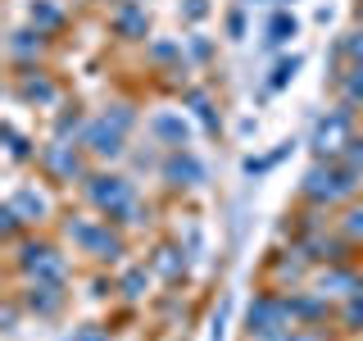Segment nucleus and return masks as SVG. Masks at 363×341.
I'll return each instance as SVG.
<instances>
[{"label":"nucleus","mask_w":363,"mask_h":341,"mask_svg":"<svg viewBox=\"0 0 363 341\" xmlns=\"http://www.w3.org/2000/svg\"><path fill=\"white\" fill-rule=\"evenodd\" d=\"M186 105L196 109V119H200L209 132H218V114H213V105H209V96H204V91H191V96H186Z\"/></svg>","instance_id":"nucleus-23"},{"label":"nucleus","mask_w":363,"mask_h":341,"mask_svg":"<svg viewBox=\"0 0 363 341\" xmlns=\"http://www.w3.org/2000/svg\"><path fill=\"white\" fill-rule=\"evenodd\" d=\"M227 32H232V37H236V41H241V37H245V14H241V9H236V14H232V18H227Z\"/></svg>","instance_id":"nucleus-38"},{"label":"nucleus","mask_w":363,"mask_h":341,"mask_svg":"<svg viewBox=\"0 0 363 341\" xmlns=\"http://www.w3.org/2000/svg\"><path fill=\"white\" fill-rule=\"evenodd\" d=\"M304 259H318V264H340V255H345V246L336 242V237H304Z\"/></svg>","instance_id":"nucleus-16"},{"label":"nucleus","mask_w":363,"mask_h":341,"mask_svg":"<svg viewBox=\"0 0 363 341\" xmlns=\"http://www.w3.org/2000/svg\"><path fill=\"white\" fill-rule=\"evenodd\" d=\"M281 5H291V0H281Z\"/></svg>","instance_id":"nucleus-42"},{"label":"nucleus","mask_w":363,"mask_h":341,"mask_svg":"<svg viewBox=\"0 0 363 341\" xmlns=\"http://www.w3.org/2000/svg\"><path fill=\"white\" fill-rule=\"evenodd\" d=\"M318 291H323V296H359L363 287H359V278H354L350 269H336V264H332L323 278H318Z\"/></svg>","instance_id":"nucleus-15"},{"label":"nucleus","mask_w":363,"mask_h":341,"mask_svg":"<svg viewBox=\"0 0 363 341\" xmlns=\"http://www.w3.org/2000/svg\"><path fill=\"white\" fill-rule=\"evenodd\" d=\"M145 282H150V273H145V269H128V273H123V296H128V301H141Z\"/></svg>","instance_id":"nucleus-25"},{"label":"nucleus","mask_w":363,"mask_h":341,"mask_svg":"<svg viewBox=\"0 0 363 341\" xmlns=\"http://www.w3.org/2000/svg\"><path fill=\"white\" fill-rule=\"evenodd\" d=\"M9 205L18 210V219H23V223H41L45 214H50V200H45L41 191H32V187L14 191V196H9Z\"/></svg>","instance_id":"nucleus-13"},{"label":"nucleus","mask_w":363,"mask_h":341,"mask_svg":"<svg viewBox=\"0 0 363 341\" xmlns=\"http://www.w3.org/2000/svg\"><path fill=\"white\" fill-rule=\"evenodd\" d=\"M150 132L159 136V141H168L173 151H186V141H191V123L182 119V114H173V109L155 114V119H150Z\"/></svg>","instance_id":"nucleus-10"},{"label":"nucleus","mask_w":363,"mask_h":341,"mask_svg":"<svg viewBox=\"0 0 363 341\" xmlns=\"http://www.w3.org/2000/svg\"><path fill=\"white\" fill-rule=\"evenodd\" d=\"M291 146H295V141H281V146H277V151H272V155H259V159L250 155V159H245V173H250V178H264L272 164H281V159L291 155Z\"/></svg>","instance_id":"nucleus-20"},{"label":"nucleus","mask_w":363,"mask_h":341,"mask_svg":"<svg viewBox=\"0 0 363 341\" xmlns=\"http://www.w3.org/2000/svg\"><path fill=\"white\" fill-rule=\"evenodd\" d=\"M340 227H345V237H354V242H359V237H363V205H354V210L345 214V223H340Z\"/></svg>","instance_id":"nucleus-31"},{"label":"nucleus","mask_w":363,"mask_h":341,"mask_svg":"<svg viewBox=\"0 0 363 341\" xmlns=\"http://www.w3.org/2000/svg\"><path fill=\"white\" fill-rule=\"evenodd\" d=\"M300 55H291V60H277L272 64V77H268V91H281L286 82H295V73H300Z\"/></svg>","instance_id":"nucleus-21"},{"label":"nucleus","mask_w":363,"mask_h":341,"mask_svg":"<svg viewBox=\"0 0 363 341\" xmlns=\"http://www.w3.org/2000/svg\"><path fill=\"white\" fill-rule=\"evenodd\" d=\"M32 28L37 32H55V28H64V9L60 5H50V0H32Z\"/></svg>","instance_id":"nucleus-17"},{"label":"nucleus","mask_w":363,"mask_h":341,"mask_svg":"<svg viewBox=\"0 0 363 341\" xmlns=\"http://www.w3.org/2000/svg\"><path fill=\"white\" fill-rule=\"evenodd\" d=\"M18 269L28 278H41V282H64V259L55 255V246H23L18 250Z\"/></svg>","instance_id":"nucleus-6"},{"label":"nucleus","mask_w":363,"mask_h":341,"mask_svg":"<svg viewBox=\"0 0 363 341\" xmlns=\"http://www.w3.org/2000/svg\"><path fill=\"white\" fill-rule=\"evenodd\" d=\"M350 109H354V105H336L327 119H318V128L309 136V151L318 159H340V155H345V146L354 141V136H350Z\"/></svg>","instance_id":"nucleus-3"},{"label":"nucleus","mask_w":363,"mask_h":341,"mask_svg":"<svg viewBox=\"0 0 363 341\" xmlns=\"http://www.w3.org/2000/svg\"><path fill=\"white\" fill-rule=\"evenodd\" d=\"M41 159H45V168H50L55 178H64V182H73V178H82V173H86V168H82V155H77L73 146H64V141L45 146Z\"/></svg>","instance_id":"nucleus-9"},{"label":"nucleus","mask_w":363,"mask_h":341,"mask_svg":"<svg viewBox=\"0 0 363 341\" xmlns=\"http://www.w3.org/2000/svg\"><path fill=\"white\" fill-rule=\"evenodd\" d=\"M68 242H77L86 255H96L100 264H113V259H123V237L113 232V227L96 223V219H73V223H68Z\"/></svg>","instance_id":"nucleus-2"},{"label":"nucleus","mask_w":363,"mask_h":341,"mask_svg":"<svg viewBox=\"0 0 363 341\" xmlns=\"http://www.w3.org/2000/svg\"><path fill=\"white\" fill-rule=\"evenodd\" d=\"M295 32H300L295 14H291V9H277V14L268 18V28H264V45H268V50H277V45H286Z\"/></svg>","instance_id":"nucleus-14"},{"label":"nucleus","mask_w":363,"mask_h":341,"mask_svg":"<svg viewBox=\"0 0 363 341\" xmlns=\"http://www.w3.org/2000/svg\"><path fill=\"white\" fill-rule=\"evenodd\" d=\"M164 178H168V187H200V182H204V164L191 151H173L164 159Z\"/></svg>","instance_id":"nucleus-8"},{"label":"nucleus","mask_w":363,"mask_h":341,"mask_svg":"<svg viewBox=\"0 0 363 341\" xmlns=\"http://www.w3.org/2000/svg\"><path fill=\"white\" fill-rule=\"evenodd\" d=\"M82 146L91 155H100V159H118L128 146H123V128H113L109 119H96V123H86L82 128Z\"/></svg>","instance_id":"nucleus-7"},{"label":"nucleus","mask_w":363,"mask_h":341,"mask_svg":"<svg viewBox=\"0 0 363 341\" xmlns=\"http://www.w3.org/2000/svg\"><path fill=\"white\" fill-rule=\"evenodd\" d=\"M68 132H82V119H77V114H64V119H60V141Z\"/></svg>","instance_id":"nucleus-37"},{"label":"nucleus","mask_w":363,"mask_h":341,"mask_svg":"<svg viewBox=\"0 0 363 341\" xmlns=\"http://www.w3.org/2000/svg\"><path fill=\"white\" fill-rule=\"evenodd\" d=\"M155 269L164 273V278H177V273H182V255H177L173 246H164V250L155 255Z\"/></svg>","instance_id":"nucleus-26"},{"label":"nucleus","mask_w":363,"mask_h":341,"mask_svg":"<svg viewBox=\"0 0 363 341\" xmlns=\"http://www.w3.org/2000/svg\"><path fill=\"white\" fill-rule=\"evenodd\" d=\"M5 141H9V159H28V155H32L28 141L18 136V128H5Z\"/></svg>","instance_id":"nucleus-30"},{"label":"nucleus","mask_w":363,"mask_h":341,"mask_svg":"<svg viewBox=\"0 0 363 341\" xmlns=\"http://www.w3.org/2000/svg\"><path fill=\"white\" fill-rule=\"evenodd\" d=\"M327 314V296H291V318H304V323H318Z\"/></svg>","instance_id":"nucleus-19"},{"label":"nucleus","mask_w":363,"mask_h":341,"mask_svg":"<svg viewBox=\"0 0 363 341\" xmlns=\"http://www.w3.org/2000/svg\"><path fill=\"white\" fill-rule=\"evenodd\" d=\"M340 91H345V105H363V64H354V68L345 73Z\"/></svg>","instance_id":"nucleus-24"},{"label":"nucleus","mask_w":363,"mask_h":341,"mask_svg":"<svg viewBox=\"0 0 363 341\" xmlns=\"http://www.w3.org/2000/svg\"><path fill=\"white\" fill-rule=\"evenodd\" d=\"M68 341H109V337H105V328L86 323V328H73V337H68Z\"/></svg>","instance_id":"nucleus-34"},{"label":"nucleus","mask_w":363,"mask_h":341,"mask_svg":"<svg viewBox=\"0 0 363 341\" xmlns=\"http://www.w3.org/2000/svg\"><path fill=\"white\" fill-rule=\"evenodd\" d=\"M109 219H118L123 227H141V223H145V210H141V200H128L118 214H109Z\"/></svg>","instance_id":"nucleus-27"},{"label":"nucleus","mask_w":363,"mask_h":341,"mask_svg":"<svg viewBox=\"0 0 363 341\" xmlns=\"http://www.w3.org/2000/svg\"><path fill=\"white\" fill-rule=\"evenodd\" d=\"M18 91H23V96H28V100H41V105H55V87L50 82H45V77L37 73V77H23V82H18Z\"/></svg>","instance_id":"nucleus-22"},{"label":"nucleus","mask_w":363,"mask_h":341,"mask_svg":"<svg viewBox=\"0 0 363 341\" xmlns=\"http://www.w3.org/2000/svg\"><path fill=\"white\" fill-rule=\"evenodd\" d=\"M286 323H295L286 296H259V301L250 305V314H245V332H250V337H264V341L291 332Z\"/></svg>","instance_id":"nucleus-4"},{"label":"nucleus","mask_w":363,"mask_h":341,"mask_svg":"<svg viewBox=\"0 0 363 341\" xmlns=\"http://www.w3.org/2000/svg\"><path fill=\"white\" fill-rule=\"evenodd\" d=\"M45 32H37V28H32V32H14V37H9V55H14V60H37V55L45 50Z\"/></svg>","instance_id":"nucleus-18"},{"label":"nucleus","mask_w":363,"mask_h":341,"mask_svg":"<svg viewBox=\"0 0 363 341\" xmlns=\"http://www.w3.org/2000/svg\"><path fill=\"white\" fill-rule=\"evenodd\" d=\"M359 182H363V168L359 164H345V159H318V164L304 173V196H309L313 205H332L340 196H354L359 191Z\"/></svg>","instance_id":"nucleus-1"},{"label":"nucleus","mask_w":363,"mask_h":341,"mask_svg":"<svg viewBox=\"0 0 363 341\" xmlns=\"http://www.w3.org/2000/svg\"><path fill=\"white\" fill-rule=\"evenodd\" d=\"M340 159H345V164H359V168H363V136H354V141L345 146V155H340Z\"/></svg>","instance_id":"nucleus-36"},{"label":"nucleus","mask_w":363,"mask_h":341,"mask_svg":"<svg viewBox=\"0 0 363 341\" xmlns=\"http://www.w3.org/2000/svg\"><path fill=\"white\" fill-rule=\"evenodd\" d=\"M113 28H118L123 37H145V32H150V14H145L136 0H128V5L113 9Z\"/></svg>","instance_id":"nucleus-12"},{"label":"nucleus","mask_w":363,"mask_h":341,"mask_svg":"<svg viewBox=\"0 0 363 341\" xmlns=\"http://www.w3.org/2000/svg\"><path fill=\"white\" fill-rule=\"evenodd\" d=\"M28 310L32 314H55L64 305V282H41V278H32V287H28Z\"/></svg>","instance_id":"nucleus-11"},{"label":"nucleus","mask_w":363,"mask_h":341,"mask_svg":"<svg viewBox=\"0 0 363 341\" xmlns=\"http://www.w3.org/2000/svg\"><path fill=\"white\" fill-rule=\"evenodd\" d=\"M209 14V5H204V0H186V18H204Z\"/></svg>","instance_id":"nucleus-39"},{"label":"nucleus","mask_w":363,"mask_h":341,"mask_svg":"<svg viewBox=\"0 0 363 341\" xmlns=\"http://www.w3.org/2000/svg\"><path fill=\"white\" fill-rule=\"evenodd\" d=\"M191 55H196V60H209V41L196 37V41H191Z\"/></svg>","instance_id":"nucleus-40"},{"label":"nucleus","mask_w":363,"mask_h":341,"mask_svg":"<svg viewBox=\"0 0 363 341\" xmlns=\"http://www.w3.org/2000/svg\"><path fill=\"white\" fill-rule=\"evenodd\" d=\"M105 119L113 123V128H123V132L132 128V109H128V105H109V109H105Z\"/></svg>","instance_id":"nucleus-32"},{"label":"nucleus","mask_w":363,"mask_h":341,"mask_svg":"<svg viewBox=\"0 0 363 341\" xmlns=\"http://www.w3.org/2000/svg\"><path fill=\"white\" fill-rule=\"evenodd\" d=\"M345 323H350V328H363V291H359V296H350V305H345Z\"/></svg>","instance_id":"nucleus-33"},{"label":"nucleus","mask_w":363,"mask_h":341,"mask_svg":"<svg viewBox=\"0 0 363 341\" xmlns=\"http://www.w3.org/2000/svg\"><path fill=\"white\" fill-rule=\"evenodd\" d=\"M340 55H350L354 64H363V28H354L345 41H340Z\"/></svg>","instance_id":"nucleus-28"},{"label":"nucleus","mask_w":363,"mask_h":341,"mask_svg":"<svg viewBox=\"0 0 363 341\" xmlns=\"http://www.w3.org/2000/svg\"><path fill=\"white\" fill-rule=\"evenodd\" d=\"M150 55H155V60H177L182 45H173V41H155V45H150Z\"/></svg>","instance_id":"nucleus-35"},{"label":"nucleus","mask_w":363,"mask_h":341,"mask_svg":"<svg viewBox=\"0 0 363 341\" xmlns=\"http://www.w3.org/2000/svg\"><path fill=\"white\" fill-rule=\"evenodd\" d=\"M0 227H5V237H9V242H14V237H18L23 219H18V210H14V205H5V210H0Z\"/></svg>","instance_id":"nucleus-29"},{"label":"nucleus","mask_w":363,"mask_h":341,"mask_svg":"<svg viewBox=\"0 0 363 341\" xmlns=\"http://www.w3.org/2000/svg\"><path fill=\"white\" fill-rule=\"evenodd\" d=\"M86 200L105 214H118L128 200H136V187L118 173H96V178H86Z\"/></svg>","instance_id":"nucleus-5"},{"label":"nucleus","mask_w":363,"mask_h":341,"mask_svg":"<svg viewBox=\"0 0 363 341\" xmlns=\"http://www.w3.org/2000/svg\"><path fill=\"white\" fill-rule=\"evenodd\" d=\"M245 5H264V0H245Z\"/></svg>","instance_id":"nucleus-41"}]
</instances>
